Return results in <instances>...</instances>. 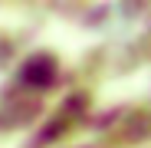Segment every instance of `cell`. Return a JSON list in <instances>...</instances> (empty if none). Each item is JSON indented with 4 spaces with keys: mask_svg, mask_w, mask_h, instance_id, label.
Returning a JSON list of instances; mask_svg holds the SVG:
<instances>
[{
    "mask_svg": "<svg viewBox=\"0 0 151 148\" xmlns=\"http://www.w3.org/2000/svg\"><path fill=\"white\" fill-rule=\"evenodd\" d=\"M53 76H56L53 56H33L27 66H23V72H20V79L27 82V86H49Z\"/></svg>",
    "mask_w": 151,
    "mask_h": 148,
    "instance_id": "obj_1",
    "label": "cell"
}]
</instances>
